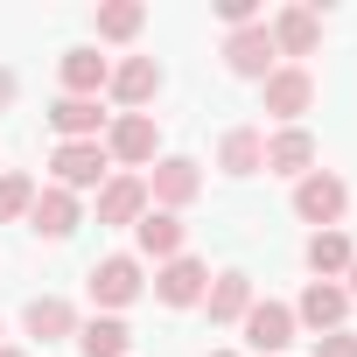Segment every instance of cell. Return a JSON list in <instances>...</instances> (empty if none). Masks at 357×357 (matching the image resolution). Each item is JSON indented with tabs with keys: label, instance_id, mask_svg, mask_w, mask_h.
Instances as JSON below:
<instances>
[{
	"label": "cell",
	"instance_id": "obj_1",
	"mask_svg": "<svg viewBox=\"0 0 357 357\" xmlns=\"http://www.w3.org/2000/svg\"><path fill=\"white\" fill-rule=\"evenodd\" d=\"M105 161H112L119 175L154 168V161H161V126H154V112H119V119H105Z\"/></svg>",
	"mask_w": 357,
	"mask_h": 357
},
{
	"label": "cell",
	"instance_id": "obj_2",
	"mask_svg": "<svg viewBox=\"0 0 357 357\" xmlns=\"http://www.w3.org/2000/svg\"><path fill=\"white\" fill-rule=\"evenodd\" d=\"M84 287H91V308H98V315H119V308H133V301L147 294V266H140L133 252H112V259H98V266L84 273Z\"/></svg>",
	"mask_w": 357,
	"mask_h": 357
},
{
	"label": "cell",
	"instance_id": "obj_3",
	"mask_svg": "<svg viewBox=\"0 0 357 357\" xmlns=\"http://www.w3.org/2000/svg\"><path fill=\"white\" fill-rule=\"evenodd\" d=\"M140 183H147V204H154V211H175V218H183V211L204 197V168H197L190 154H161Z\"/></svg>",
	"mask_w": 357,
	"mask_h": 357
},
{
	"label": "cell",
	"instance_id": "obj_4",
	"mask_svg": "<svg viewBox=\"0 0 357 357\" xmlns=\"http://www.w3.org/2000/svg\"><path fill=\"white\" fill-rule=\"evenodd\" d=\"M343 211H350V183H343V175H329V168H308L301 183H294V218H301V225H315V231H336V225H343Z\"/></svg>",
	"mask_w": 357,
	"mask_h": 357
},
{
	"label": "cell",
	"instance_id": "obj_5",
	"mask_svg": "<svg viewBox=\"0 0 357 357\" xmlns=\"http://www.w3.org/2000/svg\"><path fill=\"white\" fill-rule=\"evenodd\" d=\"M105 175H112V161H105V140H56V154H50V183L56 190H105Z\"/></svg>",
	"mask_w": 357,
	"mask_h": 357
},
{
	"label": "cell",
	"instance_id": "obj_6",
	"mask_svg": "<svg viewBox=\"0 0 357 357\" xmlns=\"http://www.w3.org/2000/svg\"><path fill=\"white\" fill-rule=\"evenodd\" d=\"M147 287H154V301H161V308H204V287H211V266H204L197 252H183V259H161Z\"/></svg>",
	"mask_w": 357,
	"mask_h": 357
},
{
	"label": "cell",
	"instance_id": "obj_7",
	"mask_svg": "<svg viewBox=\"0 0 357 357\" xmlns=\"http://www.w3.org/2000/svg\"><path fill=\"white\" fill-rule=\"evenodd\" d=\"M259 105H266V119H280V126H301V112L315 105V77H308L301 63H280V70L259 84Z\"/></svg>",
	"mask_w": 357,
	"mask_h": 357
},
{
	"label": "cell",
	"instance_id": "obj_8",
	"mask_svg": "<svg viewBox=\"0 0 357 357\" xmlns=\"http://www.w3.org/2000/svg\"><path fill=\"white\" fill-rule=\"evenodd\" d=\"M225 63H231V77H252V84H266V77L280 70L266 22H252V29H231V36H225Z\"/></svg>",
	"mask_w": 357,
	"mask_h": 357
},
{
	"label": "cell",
	"instance_id": "obj_9",
	"mask_svg": "<svg viewBox=\"0 0 357 357\" xmlns=\"http://www.w3.org/2000/svg\"><path fill=\"white\" fill-rule=\"evenodd\" d=\"M105 91H112L119 112H147L154 91H161V63H154V56H119L112 77H105Z\"/></svg>",
	"mask_w": 357,
	"mask_h": 357
},
{
	"label": "cell",
	"instance_id": "obj_10",
	"mask_svg": "<svg viewBox=\"0 0 357 357\" xmlns=\"http://www.w3.org/2000/svg\"><path fill=\"white\" fill-rule=\"evenodd\" d=\"M266 36H273V56H315V43H322V15L308 8V0H294V8H280L273 22H266Z\"/></svg>",
	"mask_w": 357,
	"mask_h": 357
},
{
	"label": "cell",
	"instance_id": "obj_11",
	"mask_svg": "<svg viewBox=\"0 0 357 357\" xmlns=\"http://www.w3.org/2000/svg\"><path fill=\"white\" fill-rule=\"evenodd\" d=\"M343 315H350L343 280H308V287H301V301H294V329H315V336L343 329Z\"/></svg>",
	"mask_w": 357,
	"mask_h": 357
},
{
	"label": "cell",
	"instance_id": "obj_12",
	"mask_svg": "<svg viewBox=\"0 0 357 357\" xmlns=\"http://www.w3.org/2000/svg\"><path fill=\"white\" fill-rule=\"evenodd\" d=\"M147 211H154V204H147V183H140V175H105V190H98V225L133 231Z\"/></svg>",
	"mask_w": 357,
	"mask_h": 357
},
{
	"label": "cell",
	"instance_id": "obj_13",
	"mask_svg": "<svg viewBox=\"0 0 357 357\" xmlns=\"http://www.w3.org/2000/svg\"><path fill=\"white\" fill-rule=\"evenodd\" d=\"M77 225H84V211H77V197H70V190H56V183H50V190H36V204H29V231H36V238H50V245H56V238H70Z\"/></svg>",
	"mask_w": 357,
	"mask_h": 357
},
{
	"label": "cell",
	"instance_id": "obj_14",
	"mask_svg": "<svg viewBox=\"0 0 357 357\" xmlns=\"http://www.w3.org/2000/svg\"><path fill=\"white\" fill-rule=\"evenodd\" d=\"M259 294H252V273L245 266H225V273H211V287H204V308H211V322H245V308H252Z\"/></svg>",
	"mask_w": 357,
	"mask_h": 357
},
{
	"label": "cell",
	"instance_id": "obj_15",
	"mask_svg": "<svg viewBox=\"0 0 357 357\" xmlns=\"http://www.w3.org/2000/svg\"><path fill=\"white\" fill-rule=\"evenodd\" d=\"M183 238H190V231H183L175 211H147V218L133 225V245H140L133 259H154V266H161V259H183Z\"/></svg>",
	"mask_w": 357,
	"mask_h": 357
},
{
	"label": "cell",
	"instance_id": "obj_16",
	"mask_svg": "<svg viewBox=\"0 0 357 357\" xmlns=\"http://www.w3.org/2000/svg\"><path fill=\"white\" fill-rule=\"evenodd\" d=\"M315 168V133L308 126H280V133H266V175H301Z\"/></svg>",
	"mask_w": 357,
	"mask_h": 357
},
{
	"label": "cell",
	"instance_id": "obj_17",
	"mask_svg": "<svg viewBox=\"0 0 357 357\" xmlns=\"http://www.w3.org/2000/svg\"><path fill=\"white\" fill-rule=\"evenodd\" d=\"M238 329H245L252 350H287V343H294V308H287V301H252Z\"/></svg>",
	"mask_w": 357,
	"mask_h": 357
},
{
	"label": "cell",
	"instance_id": "obj_18",
	"mask_svg": "<svg viewBox=\"0 0 357 357\" xmlns=\"http://www.w3.org/2000/svg\"><path fill=\"white\" fill-rule=\"evenodd\" d=\"M56 70H63V98H98L105 77H112V56H98V50L84 43V50H63Z\"/></svg>",
	"mask_w": 357,
	"mask_h": 357
},
{
	"label": "cell",
	"instance_id": "obj_19",
	"mask_svg": "<svg viewBox=\"0 0 357 357\" xmlns=\"http://www.w3.org/2000/svg\"><path fill=\"white\" fill-rule=\"evenodd\" d=\"M22 329H29L36 343H63V336H77V308H70L63 294H36V301L22 308Z\"/></svg>",
	"mask_w": 357,
	"mask_h": 357
},
{
	"label": "cell",
	"instance_id": "obj_20",
	"mask_svg": "<svg viewBox=\"0 0 357 357\" xmlns=\"http://www.w3.org/2000/svg\"><path fill=\"white\" fill-rule=\"evenodd\" d=\"M218 168L238 175V183L259 175V168H266V133H259V126H231V133L218 140Z\"/></svg>",
	"mask_w": 357,
	"mask_h": 357
},
{
	"label": "cell",
	"instance_id": "obj_21",
	"mask_svg": "<svg viewBox=\"0 0 357 357\" xmlns=\"http://www.w3.org/2000/svg\"><path fill=\"white\" fill-rule=\"evenodd\" d=\"M77 357H133L126 315H91V322H77Z\"/></svg>",
	"mask_w": 357,
	"mask_h": 357
},
{
	"label": "cell",
	"instance_id": "obj_22",
	"mask_svg": "<svg viewBox=\"0 0 357 357\" xmlns=\"http://www.w3.org/2000/svg\"><path fill=\"white\" fill-rule=\"evenodd\" d=\"M50 126H56V140H105L98 98H56V105H50Z\"/></svg>",
	"mask_w": 357,
	"mask_h": 357
},
{
	"label": "cell",
	"instance_id": "obj_23",
	"mask_svg": "<svg viewBox=\"0 0 357 357\" xmlns=\"http://www.w3.org/2000/svg\"><path fill=\"white\" fill-rule=\"evenodd\" d=\"M350 259H357V245L343 238V225H336V231H308V273H315V280H343Z\"/></svg>",
	"mask_w": 357,
	"mask_h": 357
},
{
	"label": "cell",
	"instance_id": "obj_24",
	"mask_svg": "<svg viewBox=\"0 0 357 357\" xmlns=\"http://www.w3.org/2000/svg\"><path fill=\"white\" fill-rule=\"evenodd\" d=\"M91 29H98V43H133L147 29V8H140V0H98Z\"/></svg>",
	"mask_w": 357,
	"mask_h": 357
},
{
	"label": "cell",
	"instance_id": "obj_25",
	"mask_svg": "<svg viewBox=\"0 0 357 357\" xmlns=\"http://www.w3.org/2000/svg\"><path fill=\"white\" fill-rule=\"evenodd\" d=\"M36 175H22V168H0V225H22L29 218V204H36Z\"/></svg>",
	"mask_w": 357,
	"mask_h": 357
},
{
	"label": "cell",
	"instance_id": "obj_26",
	"mask_svg": "<svg viewBox=\"0 0 357 357\" xmlns=\"http://www.w3.org/2000/svg\"><path fill=\"white\" fill-rule=\"evenodd\" d=\"M218 22H225V36H231V29H252V22H266V15H259V0H218Z\"/></svg>",
	"mask_w": 357,
	"mask_h": 357
},
{
	"label": "cell",
	"instance_id": "obj_27",
	"mask_svg": "<svg viewBox=\"0 0 357 357\" xmlns=\"http://www.w3.org/2000/svg\"><path fill=\"white\" fill-rule=\"evenodd\" d=\"M315 357H357V329H329V336H315Z\"/></svg>",
	"mask_w": 357,
	"mask_h": 357
},
{
	"label": "cell",
	"instance_id": "obj_28",
	"mask_svg": "<svg viewBox=\"0 0 357 357\" xmlns=\"http://www.w3.org/2000/svg\"><path fill=\"white\" fill-rule=\"evenodd\" d=\"M15 91H22V77H15L8 63H0V112H8V105H15Z\"/></svg>",
	"mask_w": 357,
	"mask_h": 357
},
{
	"label": "cell",
	"instance_id": "obj_29",
	"mask_svg": "<svg viewBox=\"0 0 357 357\" xmlns=\"http://www.w3.org/2000/svg\"><path fill=\"white\" fill-rule=\"evenodd\" d=\"M343 294H350V301H357V259H350V273H343Z\"/></svg>",
	"mask_w": 357,
	"mask_h": 357
},
{
	"label": "cell",
	"instance_id": "obj_30",
	"mask_svg": "<svg viewBox=\"0 0 357 357\" xmlns=\"http://www.w3.org/2000/svg\"><path fill=\"white\" fill-rule=\"evenodd\" d=\"M0 357H29V350H22V343H0Z\"/></svg>",
	"mask_w": 357,
	"mask_h": 357
},
{
	"label": "cell",
	"instance_id": "obj_31",
	"mask_svg": "<svg viewBox=\"0 0 357 357\" xmlns=\"http://www.w3.org/2000/svg\"><path fill=\"white\" fill-rule=\"evenodd\" d=\"M211 357H245V350H211Z\"/></svg>",
	"mask_w": 357,
	"mask_h": 357
}]
</instances>
